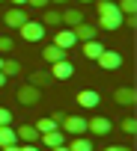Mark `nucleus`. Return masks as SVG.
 Returning <instances> with one entry per match:
<instances>
[{
    "label": "nucleus",
    "mask_w": 137,
    "mask_h": 151,
    "mask_svg": "<svg viewBox=\"0 0 137 151\" xmlns=\"http://www.w3.org/2000/svg\"><path fill=\"white\" fill-rule=\"evenodd\" d=\"M3 77H18L21 74V62H15V59H3Z\"/></svg>",
    "instance_id": "20"
},
{
    "label": "nucleus",
    "mask_w": 137,
    "mask_h": 151,
    "mask_svg": "<svg viewBox=\"0 0 137 151\" xmlns=\"http://www.w3.org/2000/svg\"><path fill=\"white\" fill-rule=\"evenodd\" d=\"M122 130H125V133H134V130H137V122H134V119H122Z\"/></svg>",
    "instance_id": "25"
},
{
    "label": "nucleus",
    "mask_w": 137,
    "mask_h": 151,
    "mask_svg": "<svg viewBox=\"0 0 137 151\" xmlns=\"http://www.w3.org/2000/svg\"><path fill=\"white\" fill-rule=\"evenodd\" d=\"M51 80H54V77H51V71H33V74H30V83H33L36 89H42V86H48Z\"/></svg>",
    "instance_id": "19"
},
{
    "label": "nucleus",
    "mask_w": 137,
    "mask_h": 151,
    "mask_svg": "<svg viewBox=\"0 0 137 151\" xmlns=\"http://www.w3.org/2000/svg\"><path fill=\"white\" fill-rule=\"evenodd\" d=\"M39 98H42V92H39L33 83H27V86H21V89H18V101H21L24 107H33V104H39Z\"/></svg>",
    "instance_id": "5"
},
{
    "label": "nucleus",
    "mask_w": 137,
    "mask_h": 151,
    "mask_svg": "<svg viewBox=\"0 0 137 151\" xmlns=\"http://www.w3.org/2000/svg\"><path fill=\"white\" fill-rule=\"evenodd\" d=\"M95 30H98L95 24H84V21L72 27V33H75V39H78V42H90V39H95Z\"/></svg>",
    "instance_id": "10"
},
{
    "label": "nucleus",
    "mask_w": 137,
    "mask_h": 151,
    "mask_svg": "<svg viewBox=\"0 0 137 151\" xmlns=\"http://www.w3.org/2000/svg\"><path fill=\"white\" fill-rule=\"evenodd\" d=\"M51 151H68V145H57V148H51Z\"/></svg>",
    "instance_id": "33"
},
{
    "label": "nucleus",
    "mask_w": 137,
    "mask_h": 151,
    "mask_svg": "<svg viewBox=\"0 0 137 151\" xmlns=\"http://www.w3.org/2000/svg\"><path fill=\"white\" fill-rule=\"evenodd\" d=\"M0 68H3V59H0Z\"/></svg>",
    "instance_id": "36"
},
{
    "label": "nucleus",
    "mask_w": 137,
    "mask_h": 151,
    "mask_svg": "<svg viewBox=\"0 0 137 151\" xmlns=\"http://www.w3.org/2000/svg\"><path fill=\"white\" fill-rule=\"evenodd\" d=\"M116 6H119V12H122V15H134V9H137V0H119Z\"/></svg>",
    "instance_id": "23"
},
{
    "label": "nucleus",
    "mask_w": 137,
    "mask_h": 151,
    "mask_svg": "<svg viewBox=\"0 0 137 151\" xmlns=\"http://www.w3.org/2000/svg\"><path fill=\"white\" fill-rule=\"evenodd\" d=\"M42 24H45V27H54V24H63V18H60V12H54V9H51V12L42 18Z\"/></svg>",
    "instance_id": "24"
},
{
    "label": "nucleus",
    "mask_w": 137,
    "mask_h": 151,
    "mask_svg": "<svg viewBox=\"0 0 137 151\" xmlns=\"http://www.w3.org/2000/svg\"><path fill=\"white\" fill-rule=\"evenodd\" d=\"M3 21H6V27H21V24H27L30 18H27V12H24L21 6H12V9L3 15Z\"/></svg>",
    "instance_id": "9"
},
{
    "label": "nucleus",
    "mask_w": 137,
    "mask_h": 151,
    "mask_svg": "<svg viewBox=\"0 0 137 151\" xmlns=\"http://www.w3.org/2000/svg\"><path fill=\"white\" fill-rule=\"evenodd\" d=\"M27 3H30V6H48L51 0H27Z\"/></svg>",
    "instance_id": "29"
},
{
    "label": "nucleus",
    "mask_w": 137,
    "mask_h": 151,
    "mask_svg": "<svg viewBox=\"0 0 137 151\" xmlns=\"http://www.w3.org/2000/svg\"><path fill=\"white\" fill-rule=\"evenodd\" d=\"M9 3H12V6H24V3H27V0H9Z\"/></svg>",
    "instance_id": "31"
},
{
    "label": "nucleus",
    "mask_w": 137,
    "mask_h": 151,
    "mask_svg": "<svg viewBox=\"0 0 137 151\" xmlns=\"http://www.w3.org/2000/svg\"><path fill=\"white\" fill-rule=\"evenodd\" d=\"M110 119H104V116H95V119H87V130L90 133H95V136H104V133H110Z\"/></svg>",
    "instance_id": "6"
},
{
    "label": "nucleus",
    "mask_w": 137,
    "mask_h": 151,
    "mask_svg": "<svg viewBox=\"0 0 137 151\" xmlns=\"http://www.w3.org/2000/svg\"><path fill=\"white\" fill-rule=\"evenodd\" d=\"M54 3H63V0H54Z\"/></svg>",
    "instance_id": "37"
},
{
    "label": "nucleus",
    "mask_w": 137,
    "mask_h": 151,
    "mask_svg": "<svg viewBox=\"0 0 137 151\" xmlns=\"http://www.w3.org/2000/svg\"><path fill=\"white\" fill-rule=\"evenodd\" d=\"M18 30H21V39H24V42H42L48 27H45L42 21H27V24H21Z\"/></svg>",
    "instance_id": "3"
},
{
    "label": "nucleus",
    "mask_w": 137,
    "mask_h": 151,
    "mask_svg": "<svg viewBox=\"0 0 137 151\" xmlns=\"http://www.w3.org/2000/svg\"><path fill=\"white\" fill-rule=\"evenodd\" d=\"M81 3H93V0H81Z\"/></svg>",
    "instance_id": "35"
},
{
    "label": "nucleus",
    "mask_w": 137,
    "mask_h": 151,
    "mask_svg": "<svg viewBox=\"0 0 137 151\" xmlns=\"http://www.w3.org/2000/svg\"><path fill=\"white\" fill-rule=\"evenodd\" d=\"M42 56H45L48 65H54V62H60V59H68V50H63V47H57V45H48V47L42 50Z\"/></svg>",
    "instance_id": "11"
},
{
    "label": "nucleus",
    "mask_w": 137,
    "mask_h": 151,
    "mask_svg": "<svg viewBox=\"0 0 137 151\" xmlns=\"http://www.w3.org/2000/svg\"><path fill=\"white\" fill-rule=\"evenodd\" d=\"M68 151H93V142L84 139V136H75L72 142H68Z\"/></svg>",
    "instance_id": "21"
},
{
    "label": "nucleus",
    "mask_w": 137,
    "mask_h": 151,
    "mask_svg": "<svg viewBox=\"0 0 137 151\" xmlns=\"http://www.w3.org/2000/svg\"><path fill=\"white\" fill-rule=\"evenodd\" d=\"M15 136H18V142H39V130L33 124H21L15 130Z\"/></svg>",
    "instance_id": "14"
},
{
    "label": "nucleus",
    "mask_w": 137,
    "mask_h": 151,
    "mask_svg": "<svg viewBox=\"0 0 137 151\" xmlns=\"http://www.w3.org/2000/svg\"><path fill=\"white\" fill-rule=\"evenodd\" d=\"M104 151H128V148H122V145H107Z\"/></svg>",
    "instance_id": "30"
},
{
    "label": "nucleus",
    "mask_w": 137,
    "mask_h": 151,
    "mask_svg": "<svg viewBox=\"0 0 137 151\" xmlns=\"http://www.w3.org/2000/svg\"><path fill=\"white\" fill-rule=\"evenodd\" d=\"M6 86V77H3V71H0V89H3Z\"/></svg>",
    "instance_id": "34"
},
{
    "label": "nucleus",
    "mask_w": 137,
    "mask_h": 151,
    "mask_svg": "<svg viewBox=\"0 0 137 151\" xmlns=\"http://www.w3.org/2000/svg\"><path fill=\"white\" fill-rule=\"evenodd\" d=\"M0 124H12V113L6 107H0Z\"/></svg>",
    "instance_id": "26"
},
{
    "label": "nucleus",
    "mask_w": 137,
    "mask_h": 151,
    "mask_svg": "<svg viewBox=\"0 0 137 151\" xmlns=\"http://www.w3.org/2000/svg\"><path fill=\"white\" fill-rule=\"evenodd\" d=\"M78 104H81V107H87V110L98 107V92H93V89H84V92H78Z\"/></svg>",
    "instance_id": "15"
},
{
    "label": "nucleus",
    "mask_w": 137,
    "mask_h": 151,
    "mask_svg": "<svg viewBox=\"0 0 137 151\" xmlns=\"http://www.w3.org/2000/svg\"><path fill=\"white\" fill-rule=\"evenodd\" d=\"M0 151H18V145H6V148H0Z\"/></svg>",
    "instance_id": "32"
},
{
    "label": "nucleus",
    "mask_w": 137,
    "mask_h": 151,
    "mask_svg": "<svg viewBox=\"0 0 137 151\" xmlns=\"http://www.w3.org/2000/svg\"><path fill=\"white\" fill-rule=\"evenodd\" d=\"M81 47H84V56H87V59H98L101 50H104V45H101L98 39H90V42H84Z\"/></svg>",
    "instance_id": "13"
},
{
    "label": "nucleus",
    "mask_w": 137,
    "mask_h": 151,
    "mask_svg": "<svg viewBox=\"0 0 137 151\" xmlns=\"http://www.w3.org/2000/svg\"><path fill=\"white\" fill-rule=\"evenodd\" d=\"M6 145H18V136L12 124H0V148H6Z\"/></svg>",
    "instance_id": "16"
},
{
    "label": "nucleus",
    "mask_w": 137,
    "mask_h": 151,
    "mask_svg": "<svg viewBox=\"0 0 137 151\" xmlns=\"http://www.w3.org/2000/svg\"><path fill=\"white\" fill-rule=\"evenodd\" d=\"M18 151H39V145L36 142H24V145L18 142Z\"/></svg>",
    "instance_id": "28"
},
{
    "label": "nucleus",
    "mask_w": 137,
    "mask_h": 151,
    "mask_svg": "<svg viewBox=\"0 0 137 151\" xmlns=\"http://www.w3.org/2000/svg\"><path fill=\"white\" fill-rule=\"evenodd\" d=\"M60 130L66 136H81V133H87V119H81V116H63L60 119Z\"/></svg>",
    "instance_id": "2"
},
{
    "label": "nucleus",
    "mask_w": 137,
    "mask_h": 151,
    "mask_svg": "<svg viewBox=\"0 0 137 151\" xmlns=\"http://www.w3.org/2000/svg\"><path fill=\"white\" fill-rule=\"evenodd\" d=\"M54 45H57V47H63V50H72V47L78 45V39H75V33H72V30H60V33H57V39H54Z\"/></svg>",
    "instance_id": "12"
},
{
    "label": "nucleus",
    "mask_w": 137,
    "mask_h": 151,
    "mask_svg": "<svg viewBox=\"0 0 137 151\" xmlns=\"http://www.w3.org/2000/svg\"><path fill=\"white\" fill-rule=\"evenodd\" d=\"M51 68H54V71H51V77H54V80H68V77L75 74V65L68 62V59H60V62H54Z\"/></svg>",
    "instance_id": "8"
},
{
    "label": "nucleus",
    "mask_w": 137,
    "mask_h": 151,
    "mask_svg": "<svg viewBox=\"0 0 137 151\" xmlns=\"http://www.w3.org/2000/svg\"><path fill=\"white\" fill-rule=\"evenodd\" d=\"M95 62H98L104 71H116V68L122 65V53H119V50H110V47H104V50H101V56H98Z\"/></svg>",
    "instance_id": "4"
},
{
    "label": "nucleus",
    "mask_w": 137,
    "mask_h": 151,
    "mask_svg": "<svg viewBox=\"0 0 137 151\" xmlns=\"http://www.w3.org/2000/svg\"><path fill=\"white\" fill-rule=\"evenodd\" d=\"M95 9H98V24L95 27H101V30H119L125 24V15L119 12L116 0H98Z\"/></svg>",
    "instance_id": "1"
},
{
    "label": "nucleus",
    "mask_w": 137,
    "mask_h": 151,
    "mask_svg": "<svg viewBox=\"0 0 137 151\" xmlns=\"http://www.w3.org/2000/svg\"><path fill=\"white\" fill-rule=\"evenodd\" d=\"M60 18H63V24H68V30H72L75 24L84 21V12L81 9H66V12H60Z\"/></svg>",
    "instance_id": "18"
},
{
    "label": "nucleus",
    "mask_w": 137,
    "mask_h": 151,
    "mask_svg": "<svg viewBox=\"0 0 137 151\" xmlns=\"http://www.w3.org/2000/svg\"><path fill=\"white\" fill-rule=\"evenodd\" d=\"M36 145H45L48 151L57 148V145H66V133L63 130H51V133H39V142Z\"/></svg>",
    "instance_id": "7"
},
{
    "label": "nucleus",
    "mask_w": 137,
    "mask_h": 151,
    "mask_svg": "<svg viewBox=\"0 0 137 151\" xmlns=\"http://www.w3.org/2000/svg\"><path fill=\"white\" fill-rule=\"evenodd\" d=\"M33 127H36L39 133H51V130H60V127H57V122H54V119H48V116H45V119H39Z\"/></svg>",
    "instance_id": "22"
},
{
    "label": "nucleus",
    "mask_w": 137,
    "mask_h": 151,
    "mask_svg": "<svg viewBox=\"0 0 137 151\" xmlns=\"http://www.w3.org/2000/svg\"><path fill=\"white\" fill-rule=\"evenodd\" d=\"M113 101L122 104V107H131V104L137 101V95H134V89H116V92H113Z\"/></svg>",
    "instance_id": "17"
},
{
    "label": "nucleus",
    "mask_w": 137,
    "mask_h": 151,
    "mask_svg": "<svg viewBox=\"0 0 137 151\" xmlns=\"http://www.w3.org/2000/svg\"><path fill=\"white\" fill-rule=\"evenodd\" d=\"M12 45H15V42H12L9 36H3V39H0V53H3V50H12Z\"/></svg>",
    "instance_id": "27"
}]
</instances>
